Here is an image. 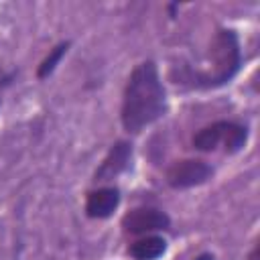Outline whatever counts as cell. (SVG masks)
<instances>
[{
    "instance_id": "6da1fadb",
    "label": "cell",
    "mask_w": 260,
    "mask_h": 260,
    "mask_svg": "<svg viewBox=\"0 0 260 260\" xmlns=\"http://www.w3.org/2000/svg\"><path fill=\"white\" fill-rule=\"evenodd\" d=\"M165 87L152 61L140 63L128 77L122 100V124L136 134L165 114Z\"/></svg>"
},
{
    "instance_id": "7a4b0ae2",
    "label": "cell",
    "mask_w": 260,
    "mask_h": 260,
    "mask_svg": "<svg viewBox=\"0 0 260 260\" xmlns=\"http://www.w3.org/2000/svg\"><path fill=\"white\" fill-rule=\"evenodd\" d=\"M209 57H211V67L205 73L197 75L195 83L203 87L223 85L236 75L240 67V47L236 35L232 30H219L211 43Z\"/></svg>"
},
{
    "instance_id": "3957f363",
    "label": "cell",
    "mask_w": 260,
    "mask_h": 260,
    "mask_svg": "<svg viewBox=\"0 0 260 260\" xmlns=\"http://www.w3.org/2000/svg\"><path fill=\"white\" fill-rule=\"evenodd\" d=\"M246 138L248 130L244 126L234 122H215L193 136V146L197 150H215L221 146L225 152H238L244 148Z\"/></svg>"
},
{
    "instance_id": "277c9868",
    "label": "cell",
    "mask_w": 260,
    "mask_h": 260,
    "mask_svg": "<svg viewBox=\"0 0 260 260\" xmlns=\"http://www.w3.org/2000/svg\"><path fill=\"white\" fill-rule=\"evenodd\" d=\"M211 175H213V169L207 162L197 158H185L171 165V169L167 171V181L175 189H185V187H195L205 183Z\"/></svg>"
},
{
    "instance_id": "5b68a950",
    "label": "cell",
    "mask_w": 260,
    "mask_h": 260,
    "mask_svg": "<svg viewBox=\"0 0 260 260\" xmlns=\"http://www.w3.org/2000/svg\"><path fill=\"white\" fill-rule=\"evenodd\" d=\"M171 223L169 215L160 209L152 207H140L132 209L130 213L124 215L122 228L128 234H146V232H156V230H167Z\"/></svg>"
},
{
    "instance_id": "8992f818",
    "label": "cell",
    "mask_w": 260,
    "mask_h": 260,
    "mask_svg": "<svg viewBox=\"0 0 260 260\" xmlns=\"http://www.w3.org/2000/svg\"><path fill=\"white\" fill-rule=\"evenodd\" d=\"M130 156H132L130 144L128 142H116L110 148V152L104 158V162L100 165V169L95 171V181H110L116 175H120L128 167Z\"/></svg>"
},
{
    "instance_id": "52a82bcc",
    "label": "cell",
    "mask_w": 260,
    "mask_h": 260,
    "mask_svg": "<svg viewBox=\"0 0 260 260\" xmlns=\"http://www.w3.org/2000/svg\"><path fill=\"white\" fill-rule=\"evenodd\" d=\"M120 203V193L118 189H98V191H91L87 195V201H85V211L89 217H108L114 213V209L118 207Z\"/></svg>"
},
{
    "instance_id": "ba28073f",
    "label": "cell",
    "mask_w": 260,
    "mask_h": 260,
    "mask_svg": "<svg viewBox=\"0 0 260 260\" xmlns=\"http://www.w3.org/2000/svg\"><path fill=\"white\" fill-rule=\"evenodd\" d=\"M167 250V242L162 238H156V236H148V238H142V240H136L130 248H128V254L134 258V260H156L158 256H162Z\"/></svg>"
},
{
    "instance_id": "9c48e42d",
    "label": "cell",
    "mask_w": 260,
    "mask_h": 260,
    "mask_svg": "<svg viewBox=\"0 0 260 260\" xmlns=\"http://www.w3.org/2000/svg\"><path fill=\"white\" fill-rule=\"evenodd\" d=\"M65 51H67V43H61V45H57V47H55V49H53V51L43 59V63L39 65V71H37L41 79H43V77H47V75L55 69V65L59 63V59L63 57V53H65Z\"/></svg>"
}]
</instances>
